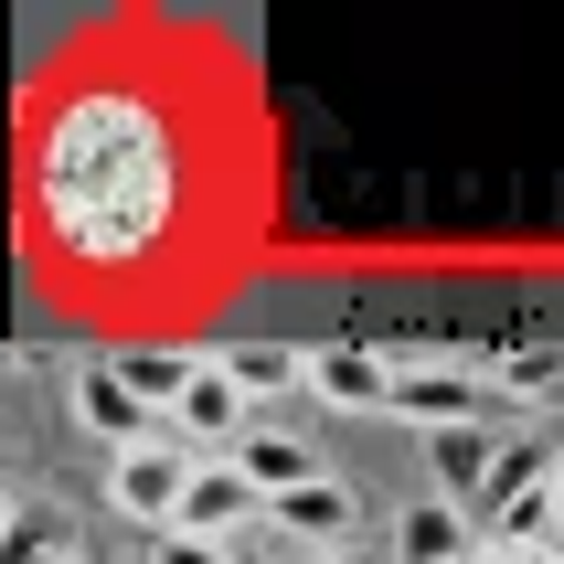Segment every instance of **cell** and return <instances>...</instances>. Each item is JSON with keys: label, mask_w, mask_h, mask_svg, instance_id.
<instances>
[{"label": "cell", "mask_w": 564, "mask_h": 564, "mask_svg": "<svg viewBox=\"0 0 564 564\" xmlns=\"http://www.w3.org/2000/svg\"><path fill=\"white\" fill-rule=\"evenodd\" d=\"M160 192H171V150L160 118L118 86H86L43 139V203H54V246L86 267H118L160 235Z\"/></svg>", "instance_id": "1"}, {"label": "cell", "mask_w": 564, "mask_h": 564, "mask_svg": "<svg viewBox=\"0 0 564 564\" xmlns=\"http://www.w3.org/2000/svg\"><path fill=\"white\" fill-rule=\"evenodd\" d=\"M203 469V458H192L182 437H139V447H118V458H107V511H118V522H139V533H171V511H182V479Z\"/></svg>", "instance_id": "2"}, {"label": "cell", "mask_w": 564, "mask_h": 564, "mask_svg": "<svg viewBox=\"0 0 564 564\" xmlns=\"http://www.w3.org/2000/svg\"><path fill=\"white\" fill-rule=\"evenodd\" d=\"M383 415H405L415 437H437V426H490V383L469 373V362H394L383 373Z\"/></svg>", "instance_id": "3"}, {"label": "cell", "mask_w": 564, "mask_h": 564, "mask_svg": "<svg viewBox=\"0 0 564 564\" xmlns=\"http://www.w3.org/2000/svg\"><path fill=\"white\" fill-rule=\"evenodd\" d=\"M256 533L288 543V554L310 564V554H341V543H362V501H351V479H341V469H319V479H299V490H278Z\"/></svg>", "instance_id": "4"}, {"label": "cell", "mask_w": 564, "mask_h": 564, "mask_svg": "<svg viewBox=\"0 0 564 564\" xmlns=\"http://www.w3.org/2000/svg\"><path fill=\"white\" fill-rule=\"evenodd\" d=\"M246 426H256V405L214 373V362H192V383L171 394V405H160V437H182L192 458H224V447L246 437Z\"/></svg>", "instance_id": "5"}, {"label": "cell", "mask_w": 564, "mask_h": 564, "mask_svg": "<svg viewBox=\"0 0 564 564\" xmlns=\"http://www.w3.org/2000/svg\"><path fill=\"white\" fill-rule=\"evenodd\" d=\"M256 522H267V501H256L246 479L224 469V458H203V469L182 479V511H171V533H192V543H256Z\"/></svg>", "instance_id": "6"}, {"label": "cell", "mask_w": 564, "mask_h": 564, "mask_svg": "<svg viewBox=\"0 0 564 564\" xmlns=\"http://www.w3.org/2000/svg\"><path fill=\"white\" fill-rule=\"evenodd\" d=\"M64 415H75V426H86V437L107 447V458H118V447H139V437H160V415L139 405V394H128L118 373H107V351L64 373Z\"/></svg>", "instance_id": "7"}, {"label": "cell", "mask_w": 564, "mask_h": 564, "mask_svg": "<svg viewBox=\"0 0 564 564\" xmlns=\"http://www.w3.org/2000/svg\"><path fill=\"white\" fill-rule=\"evenodd\" d=\"M224 469L246 479L256 501H278V490H299V479H319V469H330V458H319V447H310V437H288V426H267V415H256L246 437L224 447Z\"/></svg>", "instance_id": "8"}, {"label": "cell", "mask_w": 564, "mask_h": 564, "mask_svg": "<svg viewBox=\"0 0 564 564\" xmlns=\"http://www.w3.org/2000/svg\"><path fill=\"white\" fill-rule=\"evenodd\" d=\"M383 373H394V362H383L373 341H319L299 394H319L330 415H383Z\"/></svg>", "instance_id": "9"}, {"label": "cell", "mask_w": 564, "mask_h": 564, "mask_svg": "<svg viewBox=\"0 0 564 564\" xmlns=\"http://www.w3.org/2000/svg\"><path fill=\"white\" fill-rule=\"evenodd\" d=\"M203 362H214L246 405H288V394L310 383V351H299V341H214Z\"/></svg>", "instance_id": "10"}, {"label": "cell", "mask_w": 564, "mask_h": 564, "mask_svg": "<svg viewBox=\"0 0 564 564\" xmlns=\"http://www.w3.org/2000/svg\"><path fill=\"white\" fill-rule=\"evenodd\" d=\"M490 447H501L490 426H437V437H426V469H437V501H447V511H469V522L490 511Z\"/></svg>", "instance_id": "11"}, {"label": "cell", "mask_w": 564, "mask_h": 564, "mask_svg": "<svg viewBox=\"0 0 564 564\" xmlns=\"http://www.w3.org/2000/svg\"><path fill=\"white\" fill-rule=\"evenodd\" d=\"M469 543H479V522H469V511H447L437 490H426V501L394 511V543H383V564H469Z\"/></svg>", "instance_id": "12"}, {"label": "cell", "mask_w": 564, "mask_h": 564, "mask_svg": "<svg viewBox=\"0 0 564 564\" xmlns=\"http://www.w3.org/2000/svg\"><path fill=\"white\" fill-rule=\"evenodd\" d=\"M192 362H203V351H160V341H128V351H107V373L128 383V394H139V405H171V394H182L192 383Z\"/></svg>", "instance_id": "13"}, {"label": "cell", "mask_w": 564, "mask_h": 564, "mask_svg": "<svg viewBox=\"0 0 564 564\" xmlns=\"http://www.w3.org/2000/svg\"><path fill=\"white\" fill-rule=\"evenodd\" d=\"M86 543L64 533V511H22L11 533H0V564H75Z\"/></svg>", "instance_id": "14"}, {"label": "cell", "mask_w": 564, "mask_h": 564, "mask_svg": "<svg viewBox=\"0 0 564 564\" xmlns=\"http://www.w3.org/2000/svg\"><path fill=\"white\" fill-rule=\"evenodd\" d=\"M490 383H501L511 405H564V351H511Z\"/></svg>", "instance_id": "15"}, {"label": "cell", "mask_w": 564, "mask_h": 564, "mask_svg": "<svg viewBox=\"0 0 564 564\" xmlns=\"http://www.w3.org/2000/svg\"><path fill=\"white\" fill-rule=\"evenodd\" d=\"M150 564H235V554H224V543H192V533H160Z\"/></svg>", "instance_id": "16"}, {"label": "cell", "mask_w": 564, "mask_h": 564, "mask_svg": "<svg viewBox=\"0 0 564 564\" xmlns=\"http://www.w3.org/2000/svg\"><path fill=\"white\" fill-rule=\"evenodd\" d=\"M543 501H554V543H564V447H554V479H543Z\"/></svg>", "instance_id": "17"}, {"label": "cell", "mask_w": 564, "mask_h": 564, "mask_svg": "<svg viewBox=\"0 0 564 564\" xmlns=\"http://www.w3.org/2000/svg\"><path fill=\"white\" fill-rule=\"evenodd\" d=\"M310 564H383V554H362V543H341V554H310Z\"/></svg>", "instance_id": "18"}, {"label": "cell", "mask_w": 564, "mask_h": 564, "mask_svg": "<svg viewBox=\"0 0 564 564\" xmlns=\"http://www.w3.org/2000/svg\"><path fill=\"white\" fill-rule=\"evenodd\" d=\"M11 522H22V501H11V490H0V533H11Z\"/></svg>", "instance_id": "19"}, {"label": "cell", "mask_w": 564, "mask_h": 564, "mask_svg": "<svg viewBox=\"0 0 564 564\" xmlns=\"http://www.w3.org/2000/svg\"><path fill=\"white\" fill-rule=\"evenodd\" d=\"M543 564H564V543H554V554H543Z\"/></svg>", "instance_id": "20"}, {"label": "cell", "mask_w": 564, "mask_h": 564, "mask_svg": "<svg viewBox=\"0 0 564 564\" xmlns=\"http://www.w3.org/2000/svg\"><path fill=\"white\" fill-rule=\"evenodd\" d=\"M75 564H96V554H75Z\"/></svg>", "instance_id": "21"}, {"label": "cell", "mask_w": 564, "mask_h": 564, "mask_svg": "<svg viewBox=\"0 0 564 564\" xmlns=\"http://www.w3.org/2000/svg\"><path fill=\"white\" fill-rule=\"evenodd\" d=\"M469 554H479V543H469Z\"/></svg>", "instance_id": "22"}]
</instances>
